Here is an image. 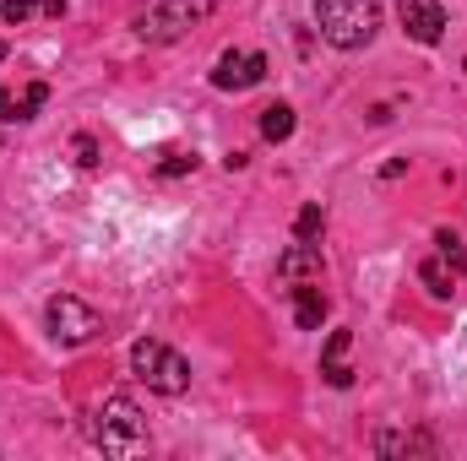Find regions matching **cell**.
Wrapping results in <instances>:
<instances>
[{"mask_svg":"<svg viewBox=\"0 0 467 461\" xmlns=\"http://www.w3.org/2000/svg\"><path fill=\"white\" fill-rule=\"evenodd\" d=\"M93 446H99L104 456H141V451L152 446L147 418H141V407H136L130 396H109V402L93 413Z\"/></svg>","mask_w":467,"mask_h":461,"instance_id":"cell-1","label":"cell"},{"mask_svg":"<svg viewBox=\"0 0 467 461\" xmlns=\"http://www.w3.org/2000/svg\"><path fill=\"white\" fill-rule=\"evenodd\" d=\"M316 27L332 49H364L380 27V0H316Z\"/></svg>","mask_w":467,"mask_h":461,"instance_id":"cell-2","label":"cell"},{"mask_svg":"<svg viewBox=\"0 0 467 461\" xmlns=\"http://www.w3.org/2000/svg\"><path fill=\"white\" fill-rule=\"evenodd\" d=\"M213 16V0H147L141 11H136V38H147V44H174V38H185L196 22H207Z\"/></svg>","mask_w":467,"mask_h":461,"instance_id":"cell-3","label":"cell"},{"mask_svg":"<svg viewBox=\"0 0 467 461\" xmlns=\"http://www.w3.org/2000/svg\"><path fill=\"white\" fill-rule=\"evenodd\" d=\"M130 369H136V380H147L158 396H185V391H191V364H185L174 347H163L158 337H141V343L130 347Z\"/></svg>","mask_w":467,"mask_h":461,"instance_id":"cell-4","label":"cell"},{"mask_svg":"<svg viewBox=\"0 0 467 461\" xmlns=\"http://www.w3.org/2000/svg\"><path fill=\"white\" fill-rule=\"evenodd\" d=\"M44 326H49L55 343H66V347H82V343H93V337L104 332L99 310L82 304V299H71V293H55V299L44 304Z\"/></svg>","mask_w":467,"mask_h":461,"instance_id":"cell-5","label":"cell"},{"mask_svg":"<svg viewBox=\"0 0 467 461\" xmlns=\"http://www.w3.org/2000/svg\"><path fill=\"white\" fill-rule=\"evenodd\" d=\"M266 77V55L261 49H223L218 55V71H213V87L218 93H244Z\"/></svg>","mask_w":467,"mask_h":461,"instance_id":"cell-6","label":"cell"},{"mask_svg":"<svg viewBox=\"0 0 467 461\" xmlns=\"http://www.w3.org/2000/svg\"><path fill=\"white\" fill-rule=\"evenodd\" d=\"M397 16H402V33L413 44H441L446 38V5L441 0H397Z\"/></svg>","mask_w":467,"mask_h":461,"instance_id":"cell-7","label":"cell"},{"mask_svg":"<svg viewBox=\"0 0 467 461\" xmlns=\"http://www.w3.org/2000/svg\"><path fill=\"white\" fill-rule=\"evenodd\" d=\"M327 277V261H321V244H305V239H294L288 250H283V261H277V282H321Z\"/></svg>","mask_w":467,"mask_h":461,"instance_id":"cell-8","label":"cell"},{"mask_svg":"<svg viewBox=\"0 0 467 461\" xmlns=\"http://www.w3.org/2000/svg\"><path fill=\"white\" fill-rule=\"evenodd\" d=\"M348 347H353V332H332V337H327V353H321V374H327V385H337V391L353 385Z\"/></svg>","mask_w":467,"mask_h":461,"instance_id":"cell-9","label":"cell"},{"mask_svg":"<svg viewBox=\"0 0 467 461\" xmlns=\"http://www.w3.org/2000/svg\"><path fill=\"white\" fill-rule=\"evenodd\" d=\"M288 293H294V321H299V332H321V321H327V293H321V282H294Z\"/></svg>","mask_w":467,"mask_h":461,"instance_id":"cell-10","label":"cell"},{"mask_svg":"<svg viewBox=\"0 0 467 461\" xmlns=\"http://www.w3.org/2000/svg\"><path fill=\"white\" fill-rule=\"evenodd\" d=\"M375 456H435V440L413 435V429H380L375 435Z\"/></svg>","mask_w":467,"mask_h":461,"instance_id":"cell-11","label":"cell"},{"mask_svg":"<svg viewBox=\"0 0 467 461\" xmlns=\"http://www.w3.org/2000/svg\"><path fill=\"white\" fill-rule=\"evenodd\" d=\"M457 277H462V271H457L446 255H435V261H424V266H419V282H424V293H430L435 304H446V299L457 293Z\"/></svg>","mask_w":467,"mask_h":461,"instance_id":"cell-12","label":"cell"},{"mask_svg":"<svg viewBox=\"0 0 467 461\" xmlns=\"http://www.w3.org/2000/svg\"><path fill=\"white\" fill-rule=\"evenodd\" d=\"M261 136H266V141H288V136H294V109H288V104L261 109Z\"/></svg>","mask_w":467,"mask_h":461,"instance_id":"cell-13","label":"cell"},{"mask_svg":"<svg viewBox=\"0 0 467 461\" xmlns=\"http://www.w3.org/2000/svg\"><path fill=\"white\" fill-rule=\"evenodd\" d=\"M321 233H327V212H321V201H305V207H299V218H294V239L316 244Z\"/></svg>","mask_w":467,"mask_h":461,"instance_id":"cell-14","label":"cell"},{"mask_svg":"<svg viewBox=\"0 0 467 461\" xmlns=\"http://www.w3.org/2000/svg\"><path fill=\"white\" fill-rule=\"evenodd\" d=\"M0 16H5V27H22V22L44 16V0H0Z\"/></svg>","mask_w":467,"mask_h":461,"instance_id":"cell-15","label":"cell"},{"mask_svg":"<svg viewBox=\"0 0 467 461\" xmlns=\"http://www.w3.org/2000/svg\"><path fill=\"white\" fill-rule=\"evenodd\" d=\"M44 104H49V87H44V82H33V87L16 98V119H38V109H44Z\"/></svg>","mask_w":467,"mask_h":461,"instance_id":"cell-16","label":"cell"},{"mask_svg":"<svg viewBox=\"0 0 467 461\" xmlns=\"http://www.w3.org/2000/svg\"><path fill=\"white\" fill-rule=\"evenodd\" d=\"M180 174H196V152H169L158 163V179H180Z\"/></svg>","mask_w":467,"mask_h":461,"instance_id":"cell-17","label":"cell"},{"mask_svg":"<svg viewBox=\"0 0 467 461\" xmlns=\"http://www.w3.org/2000/svg\"><path fill=\"white\" fill-rule=\"evenodd\" d=\"M435 244H441V255H446V261H451L457 271H467V255H462V239H457V233L441 229V233H435Z\"/></svg>","mask_w":467,"mask_h":461,"instance_id":"cell-18","label":"cell"},{"mask_svg":"<svg viewBox=\"0 0 467 461\" xmlns=\"http://www.w3.org/2000/svg\"><path fill=\"white\" fill-rule=\"evenodd\" d=\"M71 158H77L82 169H99V136H88V130H82V136L71 141Z\"/></svg>","mask_w":467,"mask_h":461,"instance_id":"cell-19","label":"cell"},{"mask_svg":"<svg viewBox=\"0 0 467 461\" xmlns=\"http://www.w3.org/2000/svg\"><path fill=\"white\" fill-rule=\"evenodd\" d=\"M402 174H408V158H391V163L380 169V179H402Z\"/></svg>","mask_w":467,"mask_h":461,"instance_id":"cell-20","label":"cell"},{"mask_svg":"<svg viewBox=\"0 0 467 461\" xmlns=\"http://www.w3.org/2000/svg\"><path fill=\"white\" fill-rule=\"evenodd\" d=\"M0 119H16V98H11V87H0Z\"/></svg>","mask_w":467,"mask_h":461,"instance_id":"cell-21","label":"cell"},{"mask_svg":"<svg viewBox=\"0 0 467 461\" xmlns=\"http://www.w3.org/2000/svg\"><path fill=\"white\" fill-rule=\"evenodd\" d=\"M0 60H5V38H0Z\"/></svg>","mask_w":467,"mask_h":461,"instance_id":"cell-22","label":"cell"}]
</instances>
